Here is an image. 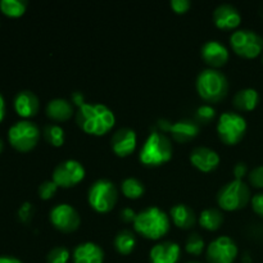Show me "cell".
<instances>
[{"label": "cell", "mask_w": 263, "mask_h": 263, "mask_svg": "<svg viewBox=\"0 0 263 263\" xmlns=\"http://www.w3.org/2000/svg\"><path fill=\"white\" fill-rule=\"evenodd\" d=\"M262 63H263V53H262Z\"/></svg>", "instance_id": "44"}, {"label": "cell", "mask_w": 263, "mask_h": 263, "mask_svg": "<svg viewBox=\"0 0 263 263\" xmlns=\"http://www.w3.org/2000/svg\"><path fill=\"white\" fill-rule=\"evenodd\" d=\"M46 116L54 122H66L73 116L74 107L71 100L54 98L46 104Z\"/></svg>", "instance_id": "21"}, {"label": "cell", "mask_w": 263, "mask_h": 263, "mask_svg": "<svg viewBox=\"0 0 263 263\" xmlns=\"http://www.w3.org/2000/svg\"><path fill=\"white\" fill-rule=\"evenodd\" d=\"M40 140V128L32 121L22 120L13 123L8 130V141L18 152H30Z\"/></svg>", "instance_id": "7"}, {"label": "cell", "mask_w": 263, "mask_h": 263, "mask_svg": "<svg viewBox=\"0 0 263 263\" xmlns=\"http://www.w3.org/2000/svg\"><path fill=\"white\" fill-rule=\"evenodd\" d=\"M247 120L243 115L236 112L221 113L217 121V134L221 141L228 145L240 143L247 133Z\"/></svg>", "instance_id": "8"}, {"label": "cell", "mask_w": 263, "mask_h": 263, "mask_svg": "<svg viewBox=\"0 0 263 263\" xmlns=\"http://www.w3.org/2000/svg\"><path fill=\"white\" fill-rule=\"evenodd\" d=\"M89 205L98 213H108L118 202V190L115 182L108 179H99L91 184L87 192Z\"/></svg>", "instance_id": "5"}, {"label": "cell", "mask_w": 263, "mask_h": 263, "mask_svg": "<svg viewBox=\"0 0 263 263\" xmlns=\"http://www.w3.org/2000/svg\"><path fill=\"white\" fill-rule=\"evenodd\" d=\"M3 151H4V141H3L2 139H0V154L3 153Z\"/></svg>", "instance_id": "42"}, {"label": "cell", "mask_w": 263, "mask_h": 263, "mask_svg": "<svg viewBox=\"0 0 263 263\" xmlns=\"http://www.w3.org/2000/svg\"><path fill=\"white\" fill-rule=\"evenodd\" d=\"M0 263H22V261L12 256H0Z\"/></svg>", "instance_id": "41"}, {"label": "cell", "mask_w": 263, "mask_h": 263, "mask_svg": "<svg viewBox=\"0 0 263 263\" xmlns=\"http://www.w3.org/2000/svg\"><path fill=\"white\" fill-rule=\"evenodd\" d=\"M121 190H122L123 195L128 199H139L145 193V186L136 177H126L121 182Z\"/></svg>", "instance_id": "26"}, {"label": "cell", "mask_w": 263, "mask_h": 263, "mask_svg": "<svg viewBox=\"0 0 263 263\" xmlns=\"http://www.w3.org/2000/svg\"><path fill=\"white\" fill-rule=\"evenodd\" d=\"M252 208L254 212L263 218V193H258V194L253 195L251 199Z\"/></svg>", "instance_id": "36"}, {"label": "cell", "mask_w": 263, "mask_h": 263, "mask_svg": "<svg viewBox=\"0 0 263 263\" xmlns=\"http://www.w3.org/2000/svg\"><path fill=\"white\" fill-rule=\"evenodd\" d=\"M86 170L77 159H66L57 164L53 171V180L59 187H73L85 179Z\"/></svg>", "instance_id": "10"}, {"label": "cell", "mask_w": 263, "mask_h": 263, "mask_svg": "<svg viewBox=\"0 0 263 263\" xmlns=\"http://www.w3.org/2000/svg\"><path fill=\"white\" fill-rule=\"evenodd\" d=\"M44 138L49 144L58 148V146L63 145L66 141V133L62 126L57 125V123H50L44 128Z\"/></svg>", "instance_id": "28"}, {"label": "cell", "mask_w": 263, "mask_h": 263, "mask_svg": "<svg viewBox=\"0 0 263 263\" xmlns=\"http://www.w3.org/2000/svg\"><path fill=\"white\" fill-rule=\"evenodd\" d=\"M26 9H27V2L25 0H0V10L7 17H21L25 14Z\"/></svg>", "instance_id": "27"}, {"label": "cell", "mask_w": 263, "mask_h": 263, "mask_svg": "<svg viewBox=\"0 0 263 263\" xmlns=\"http://www.w3.org/2000/svg\"><path fill=\"white\" fill-rule=\"evenodd\" d=\"M138 213H135V211L131 210V208H123L122 211H121V218H122V221H125V222H133L135 221V217Z\"/></svg>", "instance_id": "38"}, {"label": "cell", "mask_w": 263, "mask_h": 263, "mask_svg": "<svg viewBox=\"0 0 263 263\" xmlns=\"http://www.w3.org/2000/svg\"><path fill=\"white\" fill-rule=\"evenodd\" d=\"M205 248V241L202 238V235L198 233L190 234L189 238L186 239L185 243V251L193 256H200L204 252Z\"/></svg>", "instance_id": "29"}, {"label": "cell", "mask_w": 263, "mask_h": 263, "mask_svg": "<svg viewBox=\"0 0 263 263\" xmlns=\"http://www.w3.org/2000/svg\"><path fill=\"white\" fill-rule=\"evenodd\" d=\"M259 94L253 87H244L234 95L233 104L240 112H251L258 105Z\"/></svg>", "instance_id": "23"}, {"label": "cell", "mask_w": 263, "mask_h": 263, "mask_svg": "<svg viewBox=\"0 0 263 263\" xmlns=\"http://www.w3.org/2000/svg\"><path fill=\"white\" fill-rule=\"evenodd\" d=\"M195 87L203 100L208 103H218L228 95L229 80L220 69L205 68L198 74Z\"/></svg>", "instance_id": "4"}, {"label": "cell", "mask_w": 263, "mask_h": 263, "mask_svg": "<svg viewBox=\"0 0 263 263\" xmlns=\"http://www.w3.org/2000/svg\"><path fill=\"white\" fill-rule=\"evenodd\" d=\"M190 162L202 172H212L221 162L220 154L208 146H197L190 153Z\"/></svg>", "instance_id": "15"}, {"label": "cell", "mask_w": 263, "mask_h": 263, "mask_svg": "<svg viewBox=\"0 0 263 263\" xmlns=\"http://www.w3.org/2000/svg\"><path fill=\"white\" fill-rule=\"evenodd\" d=\"M49 220L57 230L66 234L76 231L81 223L80 213L77 212L73 205L68 204V203H61V204L54 205L49 213Z\"/></svg>", "instance_id": "11"}, {"label": "cell", "mask_w": 263, "mask_h": 263, "mask_svg": "<svg viewBox=\"0 0 263 263\" xmlns=\"http://www.w3.org/2000/svg\"><path fill=\"white\" fill-rule=\"evenodd\" d=\"M181 257V247L175 241L163 240L149 252L151 263H177Z\"/></svg>", "instance_id": "17"}, {"label": "cell", "mask_w": 263, "mask_h": 263, "mask_svg": "<svg viewBox=\"0 0 263 263\" xmlns=\"http://www.w3.org/2000/svg\"><path fill=\"white\" fill-rule=\"evenodd\" d=\"M167 133L171 134L174 140L177 143H187L198 136L199 125L190 118H182L174 123L170 122Z\"/></svg>", "instance_id": "20"}, {"label": "cell", "mask_w": 263, "mask_h": 263, "mask_svg": "<svg viewBox=\"0 0 263 263\" xmlns=\"http://www.w3.org/2000/svg\"><path fill=\"white\" fill-rule=\"evenodd\" d=\"M225 217L223 213L217 208H207L202 211L198 217V222L203 229L208 231H216L222 226Z\"/></svg>", "instance_id": "24"}, {"label": "cell", "mask_w": 263, "mask_h": 263, "mask_svg": "<svg viewBox=\"0 0 263 263\" xmlns=\"http://www.w3.org/2000/svg\"><path fill=\"white\" fill-rule=\"evenodd\" d=\"M187 263H202V262H198V261H192V262H187Z\"/></svg>", "instance_id": "43"}, {"label": "cell", "mask_w": 263, "mask_h": 263, "mask_svg": "<svg viewBox=\"0 0 263 263\" xmlns=\"http://www.w3.org/2000/svg\"><path fill=\"white\" fill-rule=\"evenodd\" d=\"M239 249L233 238L221 235L216 238L207 247L208 263H234L238 257Z\"/></svg>", "instance_id": "12"}, {"label": "cell", "mask_w": 263, "mask_h": 263, "mask_svg": "<svg viewBox=\"0 0 263 263\" xmlns=\"http://www.w3.org/2000/svg\"><path fill=\"white\" fill-rule=\"evenodd\" d=\"M71 102H72V104L76 105L77 108H80L81 105H84L85 103H86V102H85V95L82 94L81 91L72 92V94H71Z\"/></svg>", "instance_id": "39"}, {"label": "cell", "mask_w": 263, "mask_h": 263, "mask_svg": "<svg viewBox=\"0 0 263 263\" xmlns=\"http://www.w3.org/2000/svg\"><path fill=\"white\" fill-rule=\"evenodd\" d=\"M233 174L235 180H243V177L248 174V167H247V164L244 162H239V163H236L234 166Z\"/></svg>", "instance_id": "37"}, {"label": "cell", "mask_w": 263, "mask_h": 263, "mask_svg": "<svg viewBox=\"0 0 263 263\" xmlns=\"http://www.w3.org/2000/svg\"><path fill=\"white\" fill-rule=\"evenodd\" d=\"M5 117V99L3 97V94L0 92V123L3 122Z\"/></svg>", "instance_id": "40"}, {"label": "cell", "mask_w": 263, "mask_h": 263, "mask_svg": "<svg viewBox=\"0 0 263 263\" xmlns=\"http://www.w3.org/2000/svg\"><path fill=\"white\" fill-rule=\"evenodd\" d=\"M71 258V252L63 246L54 247L46 256V263H68Z\"/></svg>", "instance_id": "30"}, {"label": "cell", "mask_w": 263, "mask_h": 263, "mask_svg": "<svg viewBox=\"0 0 263 263\" xmlns=\"http://www.w3.org/2000/svg\"><path fill=\"white\" fill-rule=\"evenodd\" d=\"M170 218L171 222L175 223L179 229H184V230H189L197 222V215H195L194 210L187 204H180L174 205L170 211Z\"/></svg>", "instance_id": "22"}, {"label": "cell", "mask_w": 263, "mask_h": 263, "mask_svg": "<svg viewBox=\"0 0 263 263\" xmlns=\"http://www.w3.org/2000/svg\"><path fill=\"white\" fill-rule=\"evenodd\" d=\"M170 5H171L172 10L175 13H179V14H182V13H186L187 10L192 7V2L190 0H171L170 2Z\"/></svg>", "instance_id": "34"}, {"label": "cell", "mask_w": 263, "mask_h": 263, "mask_svg": "<svg viewBox=\"0 0 263 263\" xmlns=\"http://www.w3.org/2000/svg\"><path fill=\"white\" fill-rule=\"evenodd\" d=\"M76 122L84 133L102 136L115 127L116 115L108 105L102 103H85L77 108Z\"/></svg>", "instance_id": "1"}, {"label": "cell", "mask_w": 263, "mask_h": 263, "mask_svg": "<svg viewBox=\"0 0 263 263\" xmlns=\"http://www.w3.org/2000/svg\"><path fill=\"white\" fill-rule=\"evenodd\" d=\"M249 182L253 185L254 187H259L263 189V164L257 166L249 172Z\"/></svg>", "instance_id": "33"}, {"label": "cell", "mask_w": 263, "mask_h": 263, "mask_svg": "<svg viewBox=\"0 0 263 263\" xmlns=\"http://www.w3.org/2000/svg\"><path fill=\"white\" fill-rule=\"evenodd\" d=\"M58 185L53 181V180H46V181L41 182V185L39 186V197L43 200H49L55 195L57 190H58Z\"/></svg>", "instance_id": "32"}, {"label": "cell", "mask_w": 263, "mask_h": 263, "mask_svg": "<svg viewBox=\"0 0 263 263\" xmlns=\"http://www.w3.org/2000/svg\"><path fill=\"white\" fill-rule=\"evenodd\" d=\"M33 216V207L31 203L26 202L23 203L22 207L20 208V211H18V217H20V220L22 221V222H28V221H31V218H32Z\"/></svg>", "instance_id": "35"}, {"label": "cell", "mask_w": 263, "mask_h": 263, "mask_svg": "<svg viewBox=\"0 0 263 263\" xmlns=\"http://www.w3.org/2000/svg\"><path fill=\"white\" fill-rule=\"evenodd\" d=\"M195 113H197L198 121L203 123H210L216 118V109L212 104L199 105Z\"/></svg>", "instance_id": "31"}, {"label": "cell", "mask_w": 263, "mask_h": 263, "mask_svg": "<svg viewBox=\"0 0 263 263\" xmlns=\"http://www.w3.org/2000/svg\"><path fill=\"white\" fill-rule=\"evenodd\" d=\"M73 263H103L104 251L94 241H84L76 246L72 252Z\"/></svg>", "instance_id": "19"}, {"label": "cell", "mask_w": 263, "mask_h": 263, "mask_svg": "<svg viewBox=\"0 0 263 263\" xmlns=\"http://www.w3.org/2000/svg\"><path fill=\"white\" fill-rule=\"evenodd\" d=\"M171 229V218L159 207H148L140 211L134 221V230L151 240H159Z\"/></svg>", "instance_id": "2"}, {"label": "cell", "mask_w": 263, "mask_h": 263, "mask_svg": "<svg viewBox=\"0 0 263 263\" xmlns=\"http://www.w3.org/2000/svg\"><path fill=\"white\" fill-rule=\"evenodd\" d=\"M251 190L243 180H231L217 193V204L223 211H238L251 202Z\"/></svg>", "instance_id": "6"}, {"label": "cell", "mask_w": 263, "mask_h": 263, "mask_svg": "<svg viewBox=\"0 0 263 263\" xmlns=\"http://www.w3.org/2000/svg\"><path fill=\"white\" fill-rule=\"evenodd\" d=\"M230 45L238 55L253 59L263 53V37L247 28L236 30L230 36Z\"/></svg>", "instance_id": "9"}, {"label": "cell", "mask_w": 263, "mask_h": 263, "mask_svg": "<svg viewBox=\"0 0 263 263\" xmlns=\"http://www.w3.org/2000/svg\"><path fill=\"white\" fill-rule=\"evenodd\" d=\"M113 244L118 253L122 256H128L130 253H133L136 247V236L133 231L122 230L116 235Z\"/></svg>", "instance_id": "25"}, {"label": "cell", "mask_w": 263, "mask_h": 263, "mask_svg": "<svg viewBox=\"0 0 263 263\" xmlns=\"http://www.w3.org/2000/svg\"><path fill=\"white\" fill-rule=\"evenodd\" d=\"M138 146V135L130 127L118 128L110 139V148L118 157H128Z\"/></svg>", "instance_id": "13"}, {"label": "cell", "mask_w": 263, "mask_h": 263, "mask_svg": "<svg viewBox=\"0 0 263 263\" xmlns=\"http://www.w3.org/2000/svg\"><path fill=\"white\" fill-rule=\"evenodd\" d=\"M213 22L220 30H235L241 22L238 8L231 4H221L213 12Z\"/></svg>", "instance_id": "18"}, {"label": "cell", "mask_w": 263, "mask_h": 263, "mask_svg": "<svg viewBox=\"0 0 263 263\" xmlns=\"http://www.w3.org/2000/svg\"><path fill=\"white\" fill-rule=\"evenodd\" d=\"M200 54H202L203 61L210 66V68L216 69L225 66L230 58L228 46L218 40H210L203 44Z\"/></svg>", "instance_id": "14"}, {"label": "cell", "mask_w": 263, "mask_h": 263, "mask_svg": "<svg viewBox=\"0 0 263 263\" xmlns=\"http://www.w3.org/2000/svg\"><path fill=\"white\" fill-rule=\"evenodd\" d=\"M174 146L167 135L161 131L149 134L139 153V161L146 167H158L171 161Z\"/></svg>", "instance_id": "3"}, {"label": "cell", "mask_w": 263, "mask_h": 263, "mask_svg": "<svg viewBox=\"0 0 263 263\" xmlns=\"http://www.w3.org/2000/svg\"><path fill=\"white\" fill-rule=\"evenodd\" d=\"M13 107L20 117L27 120V118L35 117L37 115L39 109H40V100H39L37 95L31 90H22V91L17 92L13 99Z\"/></svg>", "instance_id": "16"}]
</instances>
